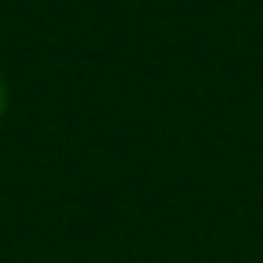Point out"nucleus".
<instances>
[{"label": "nucleus", "mask_w": 263, "mask_h": 263, "mask_svg": "<svg viewBox=\"0 0 263 263\" xmlns=\"http://www.w3.org/2000/svg\"><path fill=\"white\" fill-rule=\"evenodd\" d=\"M8 108H12V89H8V78L0 74V124L8 120Z\"/></svg>", "instance_id": "1"}]
</instances>
